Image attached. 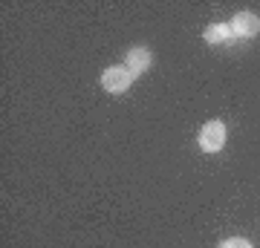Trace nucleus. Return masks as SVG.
Here are the masks:
<instances>
[{"label": "nucleus", "mask_w": 260, "mask_h": 248, "mask_svg": "<svg viewBox=\"0 0 260 248\" xmlns=\"http://www.w3.org/2000/svg\"><path fill=\"white\" fill-rule=\"evenodd\" d=\"M225 145V124L223 121H205L203 130H200V147L205 153H220Z\"/></svg>", "instance_id": "nucleus-1"}, {"label": "nucleus", "mask_w": 260, "mask_h": 248, "mask_svg": "<svg viewBox=\"0 0 260 248\" xmlns=\"http://www.w3.org/2000/svg\"><path fill=\"white\" fill-rule=\"evenodd\" d=\"M130 84H133V75L124 69V64L119 66H107L102 73V87L107 92H113V95H121V92L130 90Z\"/></svg>", "instance_id": "nucleus-2"}, {"label": "nucleus", "mask_w": 260, "mask_h": 248, "mask_svg": "<svg viewBox=\"0 0 260 248\" xmlns=\"http://www.w3.org/2000/svg\"><path fill=\"white\" fill-rule=\"evenodd\" d=\"M232 32H234V38L249 41V38L260 35V18L254 12H237L232 18Z\"/></svg>", "instance_id": "nucleus-3"}, {"label": "nucleus", "mask_w": 260, "mask_h": 248, "mask_svg": "<svg viewBox=\"0 0 260 248\" xmlns=\"http://www.w3.org/2000/svg\"><path fill=\"white\" fill-rule=\"evenodd\" d=\"M150 61H153L150 49H145V46H133V49L127 52V58H124V69H127L133 78H139V75H145L150 69Z\"/></svg>", "instance_id": "nucleus-4"}, {"label": "nucleus", "mask_w": 260, "mask_h": 248, "mask_svg": "<svg viewBox=\"0 0 260 248\" xmlns=\"http://www.w3.org/2000/svg\"><path fill=\"white\" fill-rule=\"evenodd\" d=\"M203 38L205 44H229V41H234L232 23H211V26H205Z\"/></svg>", "instance_id": "nucleus-5"}, {"label": "nucleus", "mask_w": 260, "mask_h": 248, "mask_svg": "<svg viewBox=\"0 0 260 248\" xmlns=\"http://www.w3.org/2000/svg\"><path fill=\"white\" fill-rule=\"evenodd\" d=\"M217 248H254V245H251L249 239H243V237H229V239H223Z\"/></svg>", "instance_id": "nucleus-6"}]
</instances>
